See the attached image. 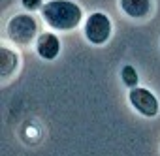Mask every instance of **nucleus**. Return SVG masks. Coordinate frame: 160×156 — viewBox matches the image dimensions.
I'll use <instances>...</instances> for the list:
<instances>
[{
    "label": "nucleus",
    "instance_id": "nucleus-1",
    "mask_svg": "<svg viewBox=\"0 0 160 156\" xmlns=\"http://www.w3.org/2000/svg\"><path fill=\"white\" fill-rule=\"evenodd\" d=\"M43 21L55 30H73L83 19V12L72 0H51L42 8Z\"/></svg>",
    "mask_w": 160,
    "mask_h": 156
},
{
    "label": "nucleus",
    "instance_id": "nucleus-2",
    "mask_svg": "<svg viewBox=\"0 0 160 156\" xmlns=\"http://www.w3.org/2000/svg\"><path fill=\"white\" fill-rule=\"evenodd\" d=\"M38 36V23L28 13H17L8 21V38L17 45H28Z\"/></svg>",
    "mask_w": 160,
    "mask_h": 156
},
{
    "label": "nucleus",
    "instance_id": "nucleus-3",
    "mask_svg": "<svg viewBox=\"0 0 160 156\" xmlns=\"http://www.w3.org/2000/svg\"><path fill=\"white\" fill-rule=\"evenodd\" d=\"M111 36V21L106 13H91L85 21V38L94 45H104Z\"/></svg>",
    "mask_w": 160,
    "mask_h": 156
},
{
    "label": "nucleus",
    "instance_id": "nucleus-4",
    "mask_svg": "<svg viewBox=\"0 0 160 156\" xmlns=\"http://www.w3.org/2000/svg\"><path fill=\"white\" fill-rule=\"evenodd\" d=\"M128 100H130L132 107H134L138 113H141L143 117L152 119V117L158 115V100H156V96H154L149 89H141V87L130 89Z\"/></svg>",
    "mask_w": 160,
    "mask_h": 156
},
{
    "label": "nucleus",
    "instance_id": "nucleus-5",
    "mask_svg": "<svg viewBox=\"0 0 160 156\" xmlns=\"http://www.w3.org/2000/svg\"><path fill=\"white\" fill-rule=\"evenodd\" d=\"M36 53L43 60H53L60 53V41L53 32H43L36 40Z\"/></svg>",
    "mask_w": 160,
    "mask_h": 156
},
{
    "label": "nucleus",
    "instance_id": "nucleus-6",
    "mask_svg": "<svg viewBox=\"0 0 160 156\" xmlns=\"http://www.w3.org/2000/svg\"><path fill=\"white\" fill-rule=\"evenodd\" d=\"M119 4H121V10L132 19L147 17L151 12V0H121Z\"/></svg>",
    "mask_w": 160,
    "mask_h": 156
},
{
    "label": "nucleus",
    "instance_id": "nucleus-7",
    "mask_svg": "<svg viewBox=\"0 0 160 156\" xmlns=\"http://www.w3.org/2000/svg\"><path fill=\"white\" fill-rule=\"evenodd\" d=\"M0 56H2V58H0V71H2V77H10L17 70L19 56L10 47H2V49H0Z\"/></svg>",
    "mask_w": 160,
    "mask_h": 156
},
{
    "label": "nucleus",
    "instance_id": "nucleus-8",
    "mask_svg": "<svg viewBox=\"0 0 160 156\" xmlns=\"http://www.w3.org/2000/svg\"><path fill=\"white\" fill-rule=\"evenodd\" d=\"M121 77H122V81H124V85L128 89L138 87V79H139V77H138V73H136V70L132 66H124L122 71H121Z\"/></svg>",
    "mask_w": 160,
    "mask_h": 156
},
{
    "label": "nucleus",
    "instance_id": "nucleus-9",
    "mask_svg": "<svg viewBox=\"0 0 160 156\" xmlns=\"http://www.w3.org/2000/svg\"><path fill=\"white\" fill-rule=\"evenodd\" d=\"M21 4H23V8H27L28 12H34V10H38V8H43V6H42V0H21Z\"/></svg>",
    "mask_w": 160,
    "mask_h": 156
}]
</instances>
